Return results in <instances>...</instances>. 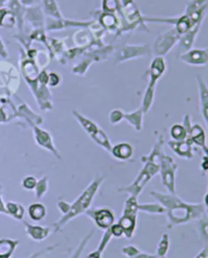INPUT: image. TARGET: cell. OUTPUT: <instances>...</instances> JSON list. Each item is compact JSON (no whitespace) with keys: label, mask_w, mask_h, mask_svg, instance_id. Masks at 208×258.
Instances as JSON below:
<instances>
[{"label":"cell","mask_w":208,"mask_h":258,"mask_svg":"<svg viewBox=\"0 0 208 258\" xmlns=\"http://www.w3.org/2000/svg\"><path fill=\"white\" fill-rule=\"evenodd\" d=\"M37 185V180L35 179V177L32 176H28L23 180V187L26 189H34Z\"/></svg>","instance_id":"40"},{"label":"cell","mask_w":208,"mask_h":258,"mask_svg":"<svg viewBox=\"0 0 208 258\" xmlns=\"http://www.w3.org/2000/svg\"><path fill=\"white\" fill-rule=\"evenodd\" d=\"M61 82L60 77L56 73L48 74V86L50 87H57Z\"/></svg>","instance_id":"41"},{"label":"cell","mask_w":208,"mask_h":258,"mask_svg":"<svg viewBox=\"0 0 208 258\" xmlns=\"http://www.w3.org/2000/svg\"><path fill=\"white\" fill-rule=\"evenodd\" d=\"M103 181H104L103 177L96 178L88 186V188L82 193V196L73 205H69L68 212L65 215H63V217L59 221H57L56 223L53 224L55 232H58L59 230H61L69 221L73 220L77 216L82 215L88 211V209L90 208V206L92 204L94 197L96 196V193L99 190L100 185Z\"/></svg>","instance_id":"2"},{"label":"cell","mask_w":208,"mask_h":258,"mask_svg":"<svg viewBox=\"0 0 208 258\" xmlns=\"http://www.w3.org/2000/svg\"><path fill=\"white\" fill-rule=\"evenodd\" d=\"M170 135L176 142H182V141L187 140V138H188V132L186 131L184 125H181V124L173 125L171 127Z\"/></svg>","instance_id":"29"},{"label":"cell","mask_w":208,"mask_h":258,"mask_svg":"<svg viewBox=\"0 0 208 258\" xmlns=\"http://www.w3.org/2000/svg\"><path fill=\"white\" fill-rule=\"evenodd\" d=\"M42 0H20V3L27 8H32V7H38L41 4Z\"/></svg>","instance_id":"43"},{"label":"cell","mask_w":208,"mask_h":258,"mask_svg":"<svg viewBox=\"0 0 208 258\" xmlns=\"http://www.w3.org/2000/svg\"><path fill=\"white\" fill-rule=\"evenodd\" d=\"M169 146L178 156L185 158V159L193 158L192 143L188 138H187V140L182 141V142H176V141L169 142Z\"/></svg>","instance_id":"13"},{"label":"cell","mask_w":208,"mask_h":258,"mask_svg":"<svg viewBox=\"0 0 208 258\" xmlns=\"http://www.w3.org/2000/svg\"><path fill=\"white\" fill-rule=\"evenodd\" d=\"M25 226H26L27 234L34 241H42V240L46 239L51 232L49 227L34 226V225L29 224L28 222H25Z\"/></svg>","instance_id":"15"},{"label":"cell","mask_w":208,"mask_h":258,"mask_svg":"<svg viewBox=\"0 0 208 258\" xmlns=\"http://www.w3.org/2000/svg\"><path fill=\"white\" fill-rule=\"evenodd\" d=\"M44 13L54 20H62V15L60 13L59 7L56 3V0H42Z\"/></svg>","instance_id":"21"},{"label":"cell","mask_w":208,"mask_h":258,"mask_svg":"<svg viewBox=\"0 0 208 258\" xmlns=\"http://www.w3.org/2000/svg\"><path fill=\"white\" fill-rule=\"evenodd\" d=\"M205 50H206V52H207V54H208V48H206Z\"/></svg>","instance_id":"51"},{"label":"cell","mask_w":208,"mask_h":258,"mask_svg":"<svg viewBox=\"0 0 208 258\" xmlns=\"http://www.w3.org/2000/svg\"><path fill=\"white\" fill-rule=\"evenodd\" d=\"M19 243L17 240L0 239V258H11Z\"/></svg>","instance_id":"20"},{"label":"cell","mask_w":208,"mask_h":258,"mask_svg":"<svg viewBox=\"0 0 208 258\" xmlns=\"http://www.w3.org/2000/svg\"><path fill=\"white\" fill-rule=\"evenodd\" d=\"M119 225L124 230V234L127 238H131L136 226V215L134 214H123L119 221Z\"/></svg>","instance_id":"16"},{"label":"cell","mask_w":208,"mask_h":258,"mask_svg":"<svg viewBox=\"0 0 208 258\" xmlns=\"http://www.w3.org/2000/svg\"><path fill=\"white\" fill-rule=\"evenodd\" d=\"M143 117L144 112L142 109H138L128 114H124V119H126L127 122H129L137 132H141L143 129Z\"/></svg>","instance_id":"22"},{"label":"cell","mask_w":208,"mask_h":258,"mask_svg":"<svg viewBox=\"0 0 208 258\" xmlns=\"http://www.w3.org/2000/svg\"><path fill=\"white\" fill-rule=\"evenodd\" d=\"M110 230H111L112 235H114L115 237H121V236L124 234V230L122 229V227H121L119 224L112 226V227L110 228Z\"/></svg>","instance_id":"42"},{"label":"cell","mask_w":208,"mask_h":258,"mask_svg":"<svg viewBox=\"0 0 208 258\" xmlns=\"http://www.w3.org/2000/svg\"><path fill=\"white\" fill-rule=\"evenodd\" d=\"M89 215L96 223V225L101 229H109L114 223V214L108 209H101L97 211H88Z\"/></svg>","instance_id":"10"},{"label":"cell","mask_w":208,"mask_h":258,"mask_svg":"<svg viewBox=\"0 0 208 258\" xmlns=\"http://www.w3.org/2000/svg\"><path fill=\"white\" fill-rule=\"evenodd\" d=\"M138 210L149 213V214H164L166 211V209L164 207H162L160 205H153V204L138 205Z\"/></svg>","instance_id":"34"},{"label":"cell","mask_w":208,"mask_h":258,"mask_svg":"<svg viewBox=\"0 0 208 258\" xmlns=\"http://www.w3.org/2000/svg\"><path fill=\"white\" fill-rule=\"evenodd\" d=\"M29 216L34 221H41L46 216V209L41 204H34L29 208Z\"/></svg>","instance_id":"32"},{"label":"cell","mask_w":208,"mask_h":258,"mask_svg":"<svg viewBox=\"0 0 208 258\" xmlns=\"http://www.w3.org/2000/svg\"><path fill=\"white\" fill-rule=\"evenodd\" d=\"M111 237H112V233H111V230H110V228H109V229H107V231H106L104 237L102 238V241H101V243H100V245H99L98 250H96V251L90 253V255H89L87 258H101L102 253H103L104 249L106 248V246L108 245V243H109Z\"/></svg>","instance_id":"31"},{"label":"cell","mask_w":208,"mask_h":258,"mask_svg":"<svg viewBox=\"0 0 208 258\" xmlns=\"http://www.w3.org/2000/svg\"><path fill=\"white\" fill-rule=\"evenodd\" d=\"M8 55H9L8 50H7L6 46H5V44H4L3 40H2V38H0V56H3L4 58H7Z\"/></svg>","instance_id":"46"},{"label":"cell","mask_w":208,"mask_h":258,"mask_svg":"<svg viewBox=\"0 0 208 258\" xmlns=\"http://www.w3.org/2000/svg\"><path fill=\"white\" fill-rule=\"evenodd\" d=\"M151 196L162 203L165 209L168 210V216L172 225L187 223L193 219L201 217L203 214L202 205H188L178 199L175 195H164L152 191Z\"/></svg>","instance_id":"1"},{"label":"cell","mask_w":208,"mask_h":258,"mask_svg":"<svg viewBox=\"0 0 208 258\" xmlns=\"http://www.w3.org/2000/svg\"><path fill=\"white\" fill-rule=\"evenodd\" d=\"M202 168L205 171H208V156H205L202 161Z\"/></svg>","instance_id":"48"},{"label":"cell","mask_w":208,"mask_h":258,"mask_svg":"<svg viewBox=\"0 0 208 258\" xmlns=\"http://www.w3.org/2000/svg\"><path fill=\"white\" fill-rule=\"evenodd\" d=\"M132 153H133L132 147L126 143L118 144V145L112 147V151H111V154L116 159L123 160V161L128 160L132 156Z\"/></svg>","instance_id":"18"},{"label":"cell","mask_w":208,"mask_h":258,"mask_svg":"<svg viewBox=\"0 0 208 258\" xmlns=\"http://www.w3.org/2000/svg\"><path fill=\"white\" fill-rule=\"evenodd\" d=\"M35 188H36V198L39 200L42 199L48 190V179L46 177H43V179L37 182V185Z\"/></svg>","instance_id":"35"},{"label":"cell","mask_w":208,"mask_h":258,"mask_svg":"<svg viewBox=\"0 0 208 258\" xmlns=\"http://www.w3.org/2000/svg\"><path fill=\"white\" fill-rule=\"evenodd\" d=\"M199 230H200V237L204 241L208 242V222L207 221H200Z\"/></svg>","instance_id":"39"},{"label":"cell","mask_w":208,"mask_h":258,"mask_svg":"<svg viewBox=\"0 0 208 258\" xmlns=\"http://www.w3.org/2000/svg\"><path fill=\"white\" fill-rule=\"evenodd\" d=\"M31 124L34 127V135H35V140H36L37 144L40 147L52 152L53 155L56 156L58 159H61L59 152L56 150V148L53 144V140H52V137L50 136V134L46 131H43V129H41L38 125L33 124V123H31Z\"/></svg>","instance_id":"9"},{"label":"cell","mask_w":208,"mask_h":258,"mask_svg":"<svg viewBox=\"0 0 208 258\" xmlns=\"http://www.w3.org/2000/svg\"><path fill=\"white\" fill-rule=\"evenodd\" d=\"M180 60L189 66L203 67L208 63V54L205 49H190L179 56Z\"/></svg>","instance_id":"7"},{"label":"cell","mask_w":208,"mask_h":258,"mask_svg":"<svg viewBox=\"0 0 208 258\" xmlns=\"http://www.w3.org/2000/svg\"><path fill=\"white\" fill-rule=\"evenodd\" d=\"M167 70V63L164 57H155L154 60L151 62V67L149 70L150 76V88H156L159 80L164 76Z\"/></svg>","instance_id":"8"},{"label":"cell","mask_w":208,"mask_h":258,"mask_svg":"<svg viewBox=\"0 0 208 258\" xmlns=\"http://www.w3.org/2000/svg\"><path fill=\"white\" fill-rule=\"evenodd\" d=\"M208 13V0H190L187 4L185 15H187L194 26L202 24Z\"/></svg>","instance_id":"6"},{"label":"cell","mask_w":208,"mask_h":258,"mask_svg":"<svg viewBox=\"0 0 208 258\" xmlns=\"http://www.w3.org/2000/svg\"><path fill=\"white\" fill-rule=\"evenodd\" d=\"M130 258H161L160 256H153V255H149V254H145L142 253L140 250H138L133 256H131Z\"/></svg>","instance_id":"45"},{"label":"cell","mask_w":208,"mask_h":258,"mask_svg":"<svg viewBox=\"0 0 208 258\" xmlns=\"http://www.w3.org/2000/svg\"><path fill=\"white\" fill-rule=\"evenodd\" d=\"M193 27H195L191 21V19L187 15H183L179 18H177V22L175 24V30L177 33L182 36L189 32Z\"/></svg>","instance_id":"24"},{"label":"cell","mask_w":208,"mask_h":258,"mask_svg":"<svg viewBox=\"0 0 208 258\" xmlns=\"http://www.w3.org/2000/svg\"><path fill=\"white\" fill-rule=\"evenodd\" d=\"M16 18L10 10L0 9V27L13 28L16 25Z\"/></svg>","instance_id":"28"},{"label":"cell","mask_w":208,"mask_h":258,"mask_svg":"<svg viewBox=\"0 0 208 258\" xmlns=\"http://www.w3.org/2000/svg\"><path fill=\"white\" fill-rule=\"evenodd\" d=\"M73 114H74V116L77 118V120L79 121V123L84 127L85 131H86L90 136H91L92 134L96 133V132L98 131V129L100 128L96 123H94L92 120L86 118L85 116H83V115L80 114L79 112L74 111Z\"/></svg>","instance_id":"25"},{"label":"cell","mask_w":208,"mask_h":258,"mask_svg":"<svg viewBox=\"0 0 208 258\" xmlns=\"http://www.w3.org/2000/svg\"><path fill=\"white\" fill-rule=\"evenodd\" d=\"M178 168V165L175 161L166 155L161 157V174L163 178V183L169 189L172 195H175V172Z\"/></svg>","instance_id":"5"},{"label":"cell","mask_w":208,"mask_h":258,"mask_svg":"<svg viewBox=\"0 0 208 258\" xmlns=\"http://www.w3.org/2000/svg\"><path fill=\"white\" fill-rule=\"evenodd\" d=\"M93 59H89V60H85L84 62H82L81 64H79V66L75 67L74 68V74L76 75H81V76H84L86 74V72L89 70V68L91 67V64L93 63Z\"/></svg>","instance_id":"36"},{"label":"cell","mask_w":208,"mask_h":258,"mask_svg":"<svg viewBox=\"0 0 208 258\" xmlns=\"http://www.w3.org/2000/svg\"><path fill=\"white\" fill-rule=\"evenodd\" d=\"M91 138H92V140H93L95 143H97L99 146L103 147L106 151H108L109 153H111V151H112L111 143H110V141H109L107 135L102 131L101 128H99L96 133L92 134V135H91Z\"/></svg>","instance_id":"26"},{"label":"cell","mask_w":208,"mask_h":258,"mask_svg":"<svg viewBox=\"0 0 208 258\" xmlns=\"http://www.w3.org/2000/svg\"><path fill=\"white\" fill-rule=\"evenodd\" d=\"M168 248H169V237L167 234H164L158 246V255L160 257H164L168 251Z\"/></svg>","instance_id":"37"},{"label":"cell","mask_w":208,"mask_h":258,"mask_svg":"<svg viewBox=\"0 0 208 258\" xmlns=\"http://www.w3.org/2000/svg\"><path fill=\"white\" fill-rule=\"evenodd\" d=\"M152 55V48L149 45H127L123 47L115 56V63H122L127 60Z\"/></svg>","instance_id":"4"},{"label":"cell","mask_w":208,"mask_h":258,"mask_svg":"<svg viewBox=\"0 0 208 258\" xmlns=\"http://www.w3.org/2000/svg\"><path fill=\"white\" fill-rule=\"evenodd\" d=\"M102 8L104 13H109V14H115L117 12L121 13L120 0H103Z\"/></svg>","instance_id":"33"},{"label":"cell","mask_w":208,"mask_h":258,"mask_svg":"<svg viewBox=\"0 0 208 258\" xmlns=\"http://www.w3.org/2000/svg\"><path fill=\"white\" fill-rule=\"evenodd\" d=\"M155 91H156V88H150L148 87L146 93H145V96H144V99H143V103H142V110L144 112V114L148 113L154 103V99H155Z\"/></svg>","instance_id":"30"},{"label":"cell","mask_w":208,"mask_h":258,"mask_svg":"<svg viewBox=\"0 0 208 258\" xmlns=\"http://www.w3.org/2000/svg\"><path fill=\"white\" fill-rule=\"evenodd\" d=\"M7 3V0H0V9H2Z\"/></svg>","instance_id":"49"},{"label":"cell","mask_w":208,"mask_h":258,"mask_svg":"<svg viewBox=\"0 0 208 258\" xmlns=\"http://www.w3.org/2000/svg\"><path fill=\"white\" fill-rule=\"evenodd\" d=\"M109 119L112 124H117L122 119H124V113H123V111H121L119 109H115V110L111 111V113L109 115Z\"/></svg>","instance_id":"38"},{"label":"cell","mask_w":208,"mask_h":258,"mask_svg":"<svg viewBox=\"0 0 208 258\" xmlns=\"http://www.w3.org/2000/svg\"><path fill=\"white\" fill-rule=\"evenodd\" d=\"M100 24L101 26L110 31H115L118 28V18L115 14H109V13H103L100 17Z\"/></svg>","instance_id":"23"},{"label":"cell","mask_w":208,"mask_h":258,"mask_svg":"<svg viewBox=\"0 0 208 258\" xmlns=\"http://www.w3.org/2000/svg\"><path fill=\"white\" fill-rule=\"evenodd\" d=\"M9 8H10V11L15 16L16 20L19 22V28H20V31H22L25 13H26L25 7L20 3V0H10Z\"/></svg>","instance_id":"19"},{"label":"cell","mask_w":208,"mask_h":258,"mask_svg":"<svg viewBox=\"0 0 208 258\" xmlns=\"http://www.w3.org/2000/svg\"><path fill=\"white\" fill-rule=\"evenodd\" d=\"M25 19L28 22H30L32 25L36 26L38 30H39V25L44 24L43 13H42V10L40 9L39 6L27 9V11L25 13Z\"/></svg>","instance_id":"17"},{"label":"cell","mask_w":208,"mask_h":258,"mask_svg":"<svg viewBox=\"0 0 208 258\" xmlns=\"http://www.w3.org/2000/svg\"><path fill=\"white\" fill-rule=\"evenodd\" d=\"M197 83H198V87H199L200 106H201L202 116L208 126V87L200 76L197 77Z\"/></svg>","instance_id":"14"},{"label":"cell","mask_w":208,"mask_h":258,"mask_svg":"<svg viewBox=\"0 0 208 258\" xmlns=\"http://www.w3.org/2000/svg\"><path fill=\"white\" fill-rule=\"evenodd\" d=\"M205 205H206V207L208 208V193H207L206 197H205Z\"/></svg>","instance_id":"50"},{"label":"cell","mask_w":208,"mask_h":258,"mask_svg":"<svg viewBox=\"0 0 208 258\" xmlns=\"http://www.w3.org/2000/svg\"><path fill=\"white\" fill-rule=\"evenodd\" d=\"M7 211H8V215L14 217L15 219L21 221L24 219V215H25V209L22 205L18 204V203H14V202H10L6 205Z\"/></svg>","instance_id":"27"},{"label":"cell","mask_w":208,"mask_h":258,"mask_svg":"<svg viewBox=\"0 0 208 258\" xmlns=\"http://www.w3.org/2000/svg\"><path fill=\"white\" fill-rule=\"evenodd\" d=\"M0 213L8 215V211H7L6 205L4 204V201H3V198H2V191H0Z\"/></svg>","instance_id":"47"},{"label":"cell","mask_w":208,"mask_h":258,"mask_svg":"<svg viewBox=\"0 0 208 258\" xmlns=\"http://www.w3.org/2000/svg\"><path fill=\"white\" fill-rule=\"evenodd\" d=\"M59 245H54V246H50V247H48V248H46V249H44V250H41V251H39V252H37V253H35V254H33L32 256H30L29 258H39L40 256H42L43 254H45L46 252H51L52 250H54V249H56L57 247H58Z\"/></svg>","instance_id":"44"},{"label":"cell","mask_w":208,"mask_h":258,"mask_svg":"<svg viewBox=\"0 0 208 258\" xmlns=\"http://www.w3.org/2000/svg\"><path fill=\"white\" fill-rule=\"evenodd\" d=\"M188 139L191 141L192 144H195L198 147L202 148L206 156H208V148L206 147V144H205L206 142L205 133H204V129L199 124H195L191 126L190 131L188 133Z\"/></svg>","instance_id":"12"},{"label":"cell","mask_w":208,"mask_h":258,"mask_svg":"<svg viewBox=\"0 0 208 258\" xmlns=\"http://www.w3.org/2000/svg\"><path fill=\"white\" fill-rule=\"evenodd\" d=\"M180 37L175 28L159 34L152 47V54L155 57H164L178 44Z\"/></svg>","instance_id":"3"},{"label":"cell","mask_w":208,"mask_h":258,"mask_svg":"<svg viewBox=\"0 0 208 258\" xmlns=\"http://www.w3.org/2000/svg\"><path fill=\"white\" fill-rule=\"evenodd\" d=\"M202 24H197L195 27H193L189 32H187L186 34L182 35L180 37V40L178 42V50L179 52L182 54L184 52H187L188 50L192 49L195 39L198 35V32L200 30Z\"/></svg>","instance_id":"11"}]
</instances>
